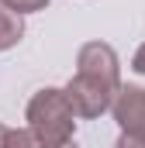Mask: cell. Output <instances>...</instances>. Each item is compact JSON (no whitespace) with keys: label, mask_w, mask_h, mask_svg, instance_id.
<instances>
[{"label":"cell","mask_w":145,"mask_h":148,"mask_svg":"<svg viewBox=\"0 0 145 148\" xmlns=\"http://www.w3.org/2000/svg\"><path fill=\"white\" fill-rule=\"evenodd\" d=\"M28 127L35 131V138L45 148H66V145H72L76 114H72L66 93L55 90V86L38 90L35 97H31V103H28Z\"/></svg>","instance_id":"6da1fadb"},{"label":"cell","mask_w":145,"mask_h":148,"mask_svg":"<svg viewBox=\"0 0 145 148\" xmlns=\"http://www.w3.org/2000/svg\"><path fill=\"white\" fill-rule=\"evenodd\" d=\"M76 73L90 76L97 83H104L110 90H121V62H117V52L104 45V41H86L76 55Z\"/></svg>","instance_id":"7a4b0ae2"},{"label":"cell","mask_w":145,"mask_h":148,"mask_svg":"<svg viewBox=\"0 0 145 148\" xmlns=\"http://www.w3.org/2000/svg\"><path fill=\"white\" fill-rule=\"evenodd\" d=\"M62 93H66V100H69V107H72L76 117H100L104 110H110V100H114L117 90H110V86L90 79V76L76 73Z\"/></svg>","instance_id":"3957f363"},{"label":"cell","mask_w":145,"mask_h":148,"mask_svg":"<svg viewBox=\"0 0 145 148\" xmlns=\"http://www.w3.org/2000/svg\"><path fill=\"white\" fill-rule=\"evenodd\" d=\"M114 121L121 124V131H138L145 134V90L142 86H121L110 100Z\"/></svg>","instance_id":"277c9868"},{"label":"cell","mask_w":145,"mask_h":148,"mask_svg":"<svg viewBox=\"0 0 145 148\" xmlns=\"http://www.w3.org/2000/svg\"><path fill=\"white\" fill-rule=\"evenodd\" d=\"M21 35H24V24H21V17L0 7V52L14 48V45L21 41Z\"/></svg>","instance_id":"5b68a950"},{"label":"cell","mask_w":145,"mask_h":148,"mask_svg":"<svg viewBox=\"0 0 145 148\" xmlns=\"http://www.w3.org/2000/svg\"><path fill=\"white\" fill-rule=\"evenodd\" d=\"M0 148H45V145L35 138V131H31V127H7L3 145H0Z\"/></svg>","instance_id":"8992f818"},{"label":"cell","mask_w":145,"mask_h":148,"mask_svg":"<svg viewBox=\"0 0 145 148\" xmlns=\"http://www.w3.org/2000/svg\"><path fill=\"white\" fill-rule=\"evenodd\" d=\"M0 7H3V10H10V14H17V17H24V14L45 10V7H48V0H0Z\"/></svg>","instance_id":"52a82bcc"},{"label":"cell","mask_w":145,"mask_h":148,"mask_svg":"<svg viewBox=\"0 0 145 148\" xmlns=\"http://www.w3.org/2000/svg\"><path fill=\"white\" fill-rule=\"evenodd\" d=\"M114 148H145V134H138V131H121V138H117Z\"/></svg>","instance_id":"ba28073f"},{"label":"cell","mask_w":145,"mask_h":148,"mask_svg":"<svg viewBox=\"0 0 145 148\" xmlns=\"http://www.w3.org/2000/svg\"><path fill=\"white\" fill-rule=\"evenodd\" d=\"M131 69L145 76V45H138V52H135V59H131Z\"/></svg>","instance_id":"9c48e42d"},{"label":"cell","mask_w":145,"mask_h":148,"mask_svg":"<svg viewBox=\"0 0 145 148\" xmlns=\"http://www.w3.org/2000/svg\"><path fill=\"white\" fill-rule=\"evenodd\" d=\"M66 148H72V145H66Z\"/></svg>","instance_id":"30bf717a"}]
</instances>
